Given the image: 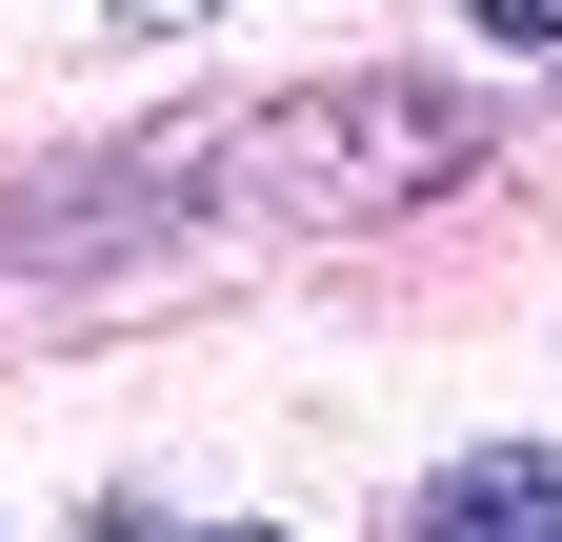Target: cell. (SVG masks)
Instances as JSON below:
<instances>
[{"label": "cell", "mask_w": 562, "mask_h": 542, "mask_svg": "<svg viewBox=\"0 0 562 542\" xmlns=\"http://www.w3.org/2000/svg\"><path fill=\"white\" fill-rule=\"evenodd\" d=\"M121 542H161V522H121ZM181 542H281V522H181Z\"/></svg>", "instance_id": "obj_3"}, {"label": "cell", "mask_w": 562, "mask_h": 542, "mask_svg": "<svg viewBox=\"0 0 562 542\" xmlns=\"http://www.w3.org/2000/svg\"><path fill=\"white\" fill-rule=\"evenodd\" d=\"M402 542H562V442H462L402 503Z\"/></svg>", "instance_id": "obj_1"}, {"label": "cell", "mask_w": 562, "mask_h": 542, "mask_svg": "<svg viewBox=\"0 0 562 542\" xmlns=\"http://www.w3.org/2000/svg\"><path fill=\"white\" fill-rule=\"evenodd\" d=\"M462 21L503 41V60H562V0H462Z\"/></svg>", "instance_id": "obj_2"}, {"label": "cell", "mask_w": 562, "mask_h": 542, "mask_svg": "<svg viewBox=\"0 0 562 542\" xmlns=\"http://www.w3.org/2000/svg\"><path fill=\"white\" fill-rule=\"evenodd\" d=\"M101 21H140V41H161V21H201V0H101Z\"/></svg>", "instance_id": "obj_4"}]
</instances>
